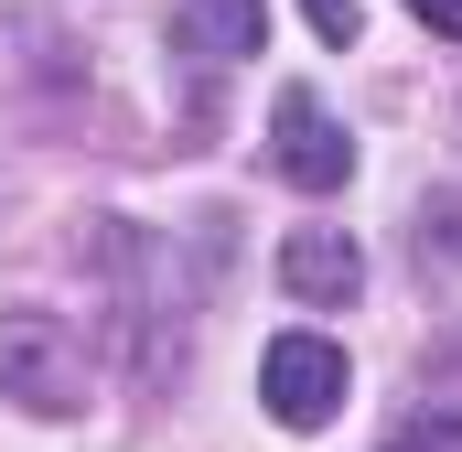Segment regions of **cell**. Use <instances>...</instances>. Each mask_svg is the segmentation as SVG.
Returning <instances> with one entry per match:
<instances>
[{
	"instance_id": "cell-4",
	"label": "cell",
	"mask_w": 462,
	"mask_h": 452,
	"mask_svg": "<svg viewBox=\"0 0 462 452\" xmlns=\"http://www.w3.org/2000/svg\"><path fill=\"white\" fill-rule=\"evenodd\" d=\"M280 291L291 302H355L365 291V248L345 226H291L280 237Z\"/></svg>"
},
{
	"instance_id": "cell-3",
	"label": "cell",
	"mask_w": 462,
	"mask_h": 452,
	"mask_svg": "<svg viewBox=\"0 0 462 452\" xmlns=\"http://www.w3.org/2000/svg\"><path fill=\"white\" fill-rule=\"evenodd\" d=\"M269 162H280L301 194H334V184L355 173V140L323 118V98H312V87H280V108H269Z\"/></svg>"
},
{
	"instance_id": "cell-6",
	"label": "cell",
	"mask_w": 462,
	"mask_h": 452,
	"mask_svg": "<svg viewBox=\"0 0 462 452\" xmlns=\"http://www.w3.org/2000/svg\"><path fill=\"white\" fill-rule=\"evenodd\" d=\"M387 442H398V452H462V410H409Z\"/></svg>"
},
{
	"instance_id": "cell-8",
	"label": "cell",
	"mask_w": 462,
	"mask_h": 452,
	"mask_svg": "<svg viewBox=\"0 0 462 452\" xmlns=\"http://www.w3.org/2000/svg\"><path fill=\"white\" fill-rule=\"evenodd\" d=\"M301 11H312V33H323V43H355V33H365V11H355V0H301Z\"/></svg>"
},
{
	"instance_id": "cell-1",
	"label": "cell",
	"mask_w": 462,
	"mask_h": 452,
	"mask_svg": "<svg viewBox=\"0 0 462 452\" xmlns=\"http://www.w3.org/2000/svg\"><path fill=\"white\" fill-rule=\"evenodd\" d=\"M0 399H22L32 420L87 410V344L65 313H0Z\"/></svg>"
},
{
	"instance_id": "cell-9",
	"label": "cell",
	"mask_w": 462,
	"mask_h": 452,
	"mask_svg": "<svg viewBox=\"0 0 462 452\" xmlns=\"http://www.w3.org/2000/svg\"><path fill=\"white\" fill-rule=\"evenodd\" d=\"M409 11H420L430 33H462V0H409Z\"/></svg>"
},
{
	"instance_id": "cell-2",
	"label": "cell",
	"mask_w": 462,
	"mask_h": 452,
	"mask_svg": "<svg viewBox=\"0 0 462 452\" xmlns=\"http://www.w3.org/2000/svg\"><path fill=\"white\" fill-rule=\"evenodd\" d=\"M258 399H269V420H280V431H323V420L345 410V344L280 334L269 355H258Z\"/></svg>"
},
{
	"instance_id": "cell-7",
	"label": "cell",
	"mask_w": 462,
	"mask_h": 452,
	"mask_svg": "<svg viewBox=\"0 0 462 452\" xmlns=\"http://www.w3.org/2000/svg\"><path fill=\"white\" fill-rule=\"evenodd\" d=\"M420 259H452L462 269V194H430L420 205Z\"/></svg>"
},
{
	"instance_id": "cell-5",
	"label": "cell",
	"mask_w": 462,
	"mask_h": 452,
	"mask_svg": "<svg viewBox=\"0 0 462 452\" xmlns=\"http://www.w3.org/2000/svg\"><path fill=\"white\" fill-rule=\"evenodd\" d=\"M183 54H269V0H183Z\"/></svg>"
}]
</instances>
